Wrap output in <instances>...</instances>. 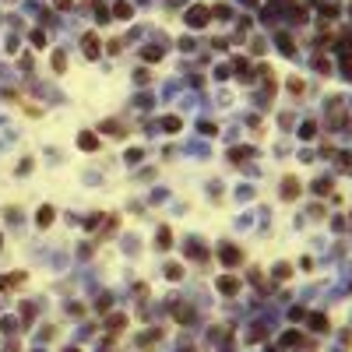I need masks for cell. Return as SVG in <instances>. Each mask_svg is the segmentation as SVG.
<instances>
[{"instance_id": "cell-15", "label": "cell", "mask_w": 352, "mask_h": 352, "mask_svg": "<svg viewBox=\"0 0 352 352\" xmlns=\"http://www.w3.org/2000/svg\"><path fill=\"white\" fill-rule=\"evenodd\" d=\"M282 345H285V349L303 345V334H299V331H285V334H282Z\"/></svg>"}, {"instance_id": "cell-3", "label": "cell", "mask_w": 352, "mask_h": 352, "mask_svg": "<svg viewBox=\"0 0 352 352\" xmlns=\"http://www.w3.org/2000/svg\"><path fill=\"white\" fill-rule=\"evenodd\" d=\"M81 50H85V56H88V60H99V53H102V42H99V35H95V32L81 35Z\"/></svg>"}, {"instance_id": "cell-39", "label": "cell", "mask_w": 352, "mask_h": 352, "mask_svg": "<svg viewBox=\"0 0 352 352\" xmlns=\"http://www.w3.org/2000/svg\"><path fill=\"white\" fill-rule=\"evenodd\" d=\"M349 14H352V7H349Z\"/></svg>"}, {"instance_id": "cell-2", "label": "cell", "mask_w": 352, "mask_h": 352, "mask_svg": "<svg viewBox=\"0 0 352 352\" xmlns=\"http://www.w3.org/2000/svg\"><path fill=\"white\" fill-rule=\"evenodd\" d=\"M218 261H222L226 268H236V264H243V250L236 243H222L218 246Z\"/></svg>"}, {"instance_id": "cell-24", "label": "cell", "mask_w": 352, "mask_h": 352, "mask_svg": "<svg viewBox=\"0 0 352 352\" xmlns=\"http://www.w3.org/2000/svg\"><path fill=\"white\" fill-rule=\"evenodd\" d=\"M21 320L28 324V320H35V306L32 303H21Z\"/></svg>"}, {"instance_id": "cell-12", "label": "cell", "mask_w": 352, "mask_h": 352, "mask_svg": "<svg viewBox=\"0 0 352 352\" xmlns=\"http://www.w3.org/2000/svg\"><path fill=\"white\" fill-rule=\"evenodd\" d=\"M246 158H254V148H250V144H243V148H232V152H229V162H246Z\"/></svg>"}, {"instance_id": "cell-30", "label": "cell", "mask_w": 352, "mask_h": 352, "mask_svg": "<svg viewBox=\"0 0 352 352\" xmlns=\"http://www.w3.org/2000/svg\"><path fill=\"white\" fill-rule=\"evenodd\" d=\"M53 70H67V60H64V53H53Z\"/></svg>"}, {"instance_id": "cell-38", "label": "cell", "mask_w": 352, "mask_h": 352, "mask_svg": "<svg viewBox=\"0 0 352 352\" xmlns=\"http://www.w3.org/2000/svg\"><path fill=\"white\" fill-rule=\"evenodd\" d=\"M0 243H4V236H0Z\"/></svg>"}, {"instance_id": "cell-32", "label": "cell", "mask_w": 352, "mask_h": 352, "mask_svg": "<svg viewBox=\"0 0 352 352\" xmlns=\"http://www.w3.org/2000/svg\"><path fill=\"white\" fill-rule=\"evenodd\" d=\"M32 46L42 50V46H46V35H42V32H32Z\"/></svg>"}, {"instance_id": "cell-13", "label": "cell", "mask_w": 352, "mask_h": 352, "mask_svg": "<svg viewBox=\"0 0 352 352\" xmlns=\"http://www.w3.org/2000/svg\"><path fill=\"white\" fill-rule=\"evenodd\" d=\"M169 243H173V229L162 226V229H158V236H155V246H158V250H169Z\"/></svg>"}, {"instance_id": "cell-10", "label": "cell", "mask_w": 352, "mask_h": 352, "mask_svg": "<svg viewBox=\"0 0 352 352\" xmlns=\"http://www.w3.org/2000/svg\"><path fill=\"white\" fill-rule=\"evenodd\" d=\"M109 14H113V18H120V21H127V18H130V14H134V7H130V4H127V0H116V4L109 7Z\"/></svg>"}, {"instance_id": "cell-22", "label": "cell", "mask_w": 352, "mask_h": 352, "mask_svg": "<svg viewBox=\"0 0 352 352\" xmlns=\"http://www.w3.org/2000/svg\"><path fill=\"white\" fill-rule=\"evenodd\" d=\"M106 324H109V328H113V331H120V328H123V324H127V317H123V314H113V317H109V320H106Z\"/></svg>"}, {"instance_id": "cell-20", "label": "cell", "mask_w": 352, "mask_h": 352, "mask_svg": "<svg viewBox=\"0 0 352 352\" xmlns=\"http://www.w3.org/2000/svg\"><path fill=\"white\" fill-rule=\"evenodd\" d=\"M187 250H190V257H194V261H204V246H201L197 240H190V246H187Z\"/></svg>"}, {"instance_id": "cell-5", "label": "cell", "mask_w": 352, "mask_h": 352, "mask_svg": "<svg viewBox=\"0 0 352 352\" xmlns=\"http://www.w3.org/2000/svg\"><path fill=\"white\" fill-rule=\"evenodd\" d=\"M299 194H303V183L296 180V176H285V180H282V197L285 201H296Z\"/></svg>"}, {"instance_id": "cell-7", "label": "cell", "mask_w": 352, "mask_h": 352, "mask_svg": "<svg viewBox=\"0 0 352 352\" xmlns=\"http://www.w3.org/2000/svg\"><path fill=\"white\" fill-rule=\"evenodd\" d=\"M35 222H39L42 229H50V226L56 222V208H53V204H42V208L35 211Z\"/></svg>"}, {"instance_id": "cell-34", "label": "cell", "mask_w": 352, "mask_h": 352, "mask_svg": "<svg viewBox=\"0 0 352 352\" xmlns=\"http://www.w3.org/2000/svg\"><path fill=\"white\" fill-rule=\"evenodd\" d=\"M289 317H292V320H303V317H306V310H303V306H296V310H289Z\"/></svg>"}, {"instance_id": "cell-27", "label": "cell", "mask_w": 352, "mask_h": 352, "mask_svg": "<svg viewBox=\"0 0 352 352\" xmlns=\"http://www.w3.org/2000/svg\"><path fill=\"white\" fill-rule=\"evenodd\" d=\"M314 194H331V180H317L314 183Z\"/></svg>"}, {"instance_id": "cell-17", "label": "cell", "mask_w": 352, "mask_h": 352, "mask_svg": "<svg viewBox=\"0 0 352 352\" xmlns=\"http://www.w3.org/2000/svg\"><path fill=\"white\" fill-rule=\"evenodd\" d=\"M176 320H180V324H190V320H194V310H190V306H176Z\"/></svg>"}, {"instance_id": "cell-21", "label": "cell", "mask_w": 352, "mask_h": 352, "mask_svg": "<svg viewBox=\"0 0 352 352\" xmlns=\"http://www.w3.org/2000/svg\"><path fill=\"white\" fill-rule=\"evenodd\" d=\"M342 74L352 81V53H342Z\"/></svg>"}, {"instance_id": "cell-26", "label": "cell", "mask_w": 352, "mask_h": 352, "mask_svg": "<svg viewBox=\"0 0 352 352\" xmlns=\"http://www.w3.org/2000/svg\"><path fill=\"white\" fill-rule=\"evenodd\" d=\"M303 88H306V85H303L299 78H289V92H292V95H303Z\"/></svg>"}, {"instance_id": "cell-8", "label": "cell", "mask_w": 352, "mask_h": 352, "mask_svg": "<svg viewBox=\"0 0 352 352\" xmlns=\"http://www.w3.org/2000/svg\"><path fill=\"white\" fill-rule=\"evenodd\" d=\"M78 148H81V152H99V134L81 130V134H78Z\"/></svg>"}, {"instance_id": "cell-36", "label": "cell", "mask_w": 352, "mask_h": 352, "mask_svg": "<svg viewBox=\"0 0 352 352\" xmlns=\"http://www.w3.org/2000/svg\"><path fill=\"white\" fill-rule=\"evenodd\" d=\"M64 352H81V349H64Z\"/></svg>"}, {"instance_id": "cell-19", "label": "cell", "mask_w": 352, "mask_h": 352, "mask_svg": "<svg viewBox=\"0 0 352 352\" xmlns=\"http://www.w3.org/2000/svg\"><path fill=\"white\" fill-rule=\"evenodd\" d=\"M162 127L169 130V134H176V130L183 127V120H180V116H166V120H162Z\"/></svg>"}, {"instance_id": "cell-37", "label": "cell", "mask_w": 352, "mask_h": 352, "mask_svg": "<svg viewBox=\"0 0 352 352\" xmlns=\"http://www.w3.org/2000/svg\"><path fill=\"white\" fill-rule=\"evenodd\" d=\"M349 229H352V218H349Z\"/></svg>"}, {"instance_id": "cell-16", "label": "cell", "mask_w": 352, "mask_h": 352, "mask_svg": "<svg viewBox=\"0 0 352 352\" xmlns=\"http://www.w3.org/2000/svg\"><path fill=\"white\" fill-rule=\"evenodd\" d=\"M92 11H95V18H99V21H109V18H113V14H109V7L102 4V0H95V4H92Z\"/></svg>"}, {"instance_id": "cell-23", "label": "cell", "mask_w": 352, "mask_h": 352, "mask_svg": "<svg viewBox=\"0 0 352 352\" xmlns=\"http://www.w3.org/2000/svg\"><path fill=\"white\" fill-rule=\"evenodd\" d=\"M314 134H317V123H303V127H299V138H303V141H310Z\"/></svg>"}, {"instance_id": "cell-31", "label": "cell", "mask_w": 352, "mask_h": 352, "mask_svg": "<svg viewBox=\"0 0 352 352\" xmlns=\"http://www.w3.org/2000/svg\"><path fill=\"white\" fill-rule=\"evenodd\" d=\"M166 275H169V278H183V268H180V264H169Z\"/></svg>"}, {"instance_id": "cell-35", "label": "cell", "mask_w": 352, "mask_h": 352, "mask_svg": "<svg viewBox=\"0 0 352 352\" xmlns=\"http://www.w3.org/2000/svg\"><path fill=\"white\" fill-rule=\"evenodd\" d=\"M243 4H246V7H257V0H243Z\"/></svg>"}, {"instance_id": "cell-6", "label": "cell", "mask_w": 352, "mask_h": 352, "mask_svg": "<svg viewBox=\"0 0 352 352\" xmlns=\"http://www.w3.org/2000/svg\"><path fill=\"white\" fill-rule=\"evenodd\" d=\"M25 282V271H11V275H0V292H11Z\"/></svg>"}, {"instance_id": "cell-18", "label": "cell", "mask_w": 352, "mask_h": 352, "mask_svg": "<svg viewBox=\"0 0 352 352\" xmlns=\"http://www.w3.org/2000/svg\"><path fill=\"white\" fill-rule=\"evenodd\" d=\"M275 278H278V282H285V278H292V268H289V264H275V271H271Z\"/></svg>"}, {"instance_id": "cell-4", "label": "cell", "mask_w": 352, "mask_h": 352, "mask_svg": "<svg viewBox=\"0 0 352 352\" xmlns=\"http://www.w3.org/2000/svg\"><path fill=\"white\" fill-rule=\"evenodd\" d=\"M215 289L222 292V296H236V292H240V278L226 271V275H222V278H218V282H215Z\"/></svg>"}, {"instance_id": "cell-1", "label": "cell", "mask_w": 352, "mask_h": 352, "mask_svg": "<svg viewBox=\"0 0 352 352\" xmlns=\"http://www.w3.org/2000/svg\"><path fill=\"white\" fill-rule=\"evenodd\" d=\"M183 18H187V28H204V25L211 21V11L204 7V4H194V7H187Z\"/></svg>"}, {"instance_id": "cell-29", "label": "cell", "mask_w": 352, "mask_h": 352, "mask_svg": "<svg viewBox=\"0 0 352 352\" xmlns=\"http://www.w3.org/2000/svg\"><path fill=\"white\" fill-rule=\"evenodd\" d=\"M211 14H215V18H229V14H232V11H229L226 4H215V7H211Z\"/></svg>"}, {"instance_id": "cell-25", "label": "cell", "mask_w": 352, "mask_h": 352, "mask_svg": "<svg viewBox=\"0 0 352 352\" xmlns=\"http://www.w3.org/2000/svg\"><path fill=\"white\" fill-rule=\"evenodd\" d=\"M102 130H106V134H123V127L116 123V120H106V123H102Z\"/></svg>"}, {"instance_id": "cell-28", "label": "cell", "mask_w": 352, "mask_h": 352, "mask_svg": "<svg viewBox=\"0 0 352 352\" xmlns=\"http://www.w3.org/2000/svg\"><path fill=\"white\" fill-rule=\"evenodd\" d=\"M314 67L320 70V74H331V64L324 60V56H317V60H314Z\"/></svg>"}, {"instance_id": "cell-11", "label": "cell", "mask_w": 352, "mask_h": 352, "mask_svg": "<svg viewBox=\"0 0 352 352\" xmlns=\"http://www.w3.org/2000/svg\"><path fill=\"white\" fill-rule=\"evenodd\" d=\"M306 320H310V331H317V334H324V331L331 328V320H328L324 314H310Z\"/></svg>"}, {"instance_id": "cell-9", "label": "cell", "mask_w": 352, "mask_h": 352, "mask_svg": "<svg viewBox=\"0 0 352 352\" xmlns=\"http://www.w3.org/2000/svg\"><path fill=\"white\" fill-rule=\"evenodd\" d=\"M275 46L282 50L285 56H292V53H296V39H292V35H285V32H278V35H275Z\"/></svg>"}, {"instance_id": "cell-33", "label": "cell", "mask_w": 352, "mask_h": 352, "mask_svg": "<svg viewBox=\"0 0 352 352\" xmlns=\"http://www.w3.org/2000/svg\"><path fill=\"white\" fill-rule=\"evenodd\" d=\"M53 7H60V11H70V7H74V0H53Z\"/></svg>"}, {"instance_id": "cell-14", "label": "cell", "mask_w": 352, "mask_h": 352, "mask_svg": "<svg viewBox=\"0 0 352 352\" xmlns=\"http://www.w3.org/2000/svg\"><path fill=\"white\" fill-rule=\"evenodd\" d=\"M141 60L144 64H158V60H162V50H158V46H144L141 50Z\"/></svg>"}]
</instances>
